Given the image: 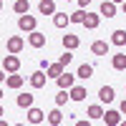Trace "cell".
Returning <instances> with one entry per match:
<instances>
[{"label": "cell", "mask_w": 126, "mask_h": 126, "mask_svg": "<svg viewBox=\"0 0 126 126\" xmlns=\"http://www.w3.org/2000/svg\"><path fill=\"white\" fill-rule=\"evenodd\" d=\"M98 13L106 15V18H113V15H116V3H113V0H103L101 8H98Z\"/></svg>", "instance_id": "obj_12"}, {"label": "cell", "mask_w": 126, "mask_h": 126, "mask_svg": "<svg viewBox=\"0 0 126 126\" xmlns=\"http://www.w3.org/2000/svg\"><path fill=\"white\" fill-rule=\"evenodd\" d=\"M98 23H101V13H88L86 10V18H83V28H88V30H96L98 28Z\"/></svg>", "instance_id": "obj_4"}, {"label": "cell", "mask_w": 126, "mask_h": 126, "mask_svg": "<svg viewBox=\"0 0 126 126\" xmlns=\"http://www.w3.org/2000/svg\"><path fill=\"white\" fill-rule=\"evenodd\" d=\"M35 25H38V20H35L33 15H28V13L18 18V28L23 30V33H30V30H35Z\"/></svg>", "instance_id": "obj_2"}, {"label": "cell", "mask_w": 126, "mask_h": 126, "mask_svg": "<svg viewBox=\"0 0 126 126\" xmlns=\"http://www.w3.org/2000/svg\"><path fill=\"white\" fill-rule=\"evenodd\" d=\"M0 98H3V88H0Z\"/></svg>", "instance_id": "obj_36"}, {"label": "cell", "mask_w": 126, "mask_h": 126, "mask_svg": "<svg viewBox=\"0 0 126 126\" xmlns=\"http://www.w3.org/2000/svg\"><path fill=\"white\" fill-rule=\"evenodd\" d=\"M46 119H48V124H50V126H61V121H63V113H61L58 109H53V111H50Z\"/></svg>", "instance_id": "obj_24"}, {"label": "cell", "mask_w": 126, "mask_h": 126, "mask_svg": "<svg viewBox=\"0 0 126 126\" xmlns=\"http://www.w3.org/2000/svg\"><path fill=\"white\" fill-rule=\"evenodd\" d=\"M66 71V66L58 61V63H48V68H46V76H50V78H58L61 73Z\"/></svg>", "instance_id": "obj_17"}, {"label": "cell", "mask_w": 126, "mask_h": 126, "mask_svg": "<svg viewBox=\"0 0 126 126\" xmlns=\"http://www.w3.org/2000/svg\"><path fill=\"white\" fill-rule=\"evenodd\" d=\"M78 46H81V38H78V35H73V33H66V35H63V48L76 50Z\"/></svg>", "instance_id": "obj_13"}, {"label": "cell", "mask_w": 126, "mask_h": 126, "mask_svg": "<svg viewBox=\"0 0 126 126\" xmlns=\"http://www.w3.org/2000/svg\"><path fill=\"white\" fill-rule=\"evenodd\" d=\"M46 73H43V68H40V71H35V73H30V86H33V88H43L46 86Z\"/></svg>", "instance_id": "obj_11"}, {"label": "cell", "mask_w": 126, "mask_h": 126, "mask_svg": "<svg viewBox=\"0 0 126 126\" xmlns=\"http://www.w3.org/2000/svg\"><path fill=\"white\" fill-rule=\"evenodd\" d=\"M88 119H91V121H101V119H103V109L98 106V103L88 106Z\"/></svg>", "instance_id": "obj_23"}, {"label": "cell", "mask_w": 126, "mask_h": 126, "mask_svg": "<svg viewBox=\"0 0 126 126\" xmlns=\"http://www.w3.org/2000/svg\"><path fill=\"white\" fill-rule=\"evenodd\" d=\"M111 43L113 46H126V30H113V33H111Z\"/></svg>", "instance_id": "obj_22"}, {"label": "cell", "mask_w": 126, "mask_h": 126, "mask_svg": "<svg viewBox=\"0 0 126 126\" xmlns=\"http://www.w3.org/2000/svg\"><path fill=\"white\" fill-rule=\"evenodd\" d=\"M3 68H5L8 73H18V71H20V58H18V53L5 56V58H3Z\"/></svg>", "instance_id": "obj_1"}, {"label": "cell", "mask_w": 126, "mask_h": 126, "mask_svg": "<svg viewBox=\"0 0 126 126\" xmlns=\"http://www.w3.org/2000/svg\"><path fill=\"white\" fill-rule=\"evenodd\" d=\"M43 121H46V113L40 111V109H35V106H30V109H28V124L38 126V124H43Z\"/></svg>", "instance_id": "obj_6"}, {"label": "cell", "mask_w": 126, "mask_h": 126, "mask_svg": "<svg viewBox=\"0 0 126 126\" xmlns=\"http://www.w3.org/2000/svg\"><path fill=\"white\" fill-rule=\"evenodd\" d=\"M111 66H113V71H126V53H113Z\"/></svg>", "instance_id": "obj_15"}, {"label": "cell", "mask_w": 126, "mask_h": 126, "mask_svg": "<svg viewBox=\"0 0 126 126\" xmlns=\"http://www.w3.org/2000/svg\"><path fill=\"white\" fill-rule=\"evenodd\" d=\"M78 5H81V8H86V5H91V0H78Z\"/></svg>", "instance_id": "obj_30"}, {"label": "cell", "mask_w": 126, "mask_h": 126, "mask_svg": "<svg viewBox=\"0 0 126 126\" xmlns=\"http://www.w3.org/2000/svg\"><path fill=\"white\" fill-rule=\"evenodd\" d=\"M58 61H61V63H63V66H68V63H71V61H73V53H71V50H68V48H66V53H63V56H61V58H58Z\"/></svg>", "instance_id": "obj_28"}, {"label": "cell", "mask_w": 126, "mask_h": 126, "mask_svg": "<svg viewBox=\"0 0 126 126\" xmlns=\"http://www.w3.org/2000/svg\"><path fill=\"white\" fill-rule=\"evenodd\" d=\"M0 10H3V0H0Z\"/></svg>", "instance_id": "obj_34"}, {"label": "cell", "mask_w": 126, "mask_h": 126, "mask_svg": "<svg viewBox=\"0 0 126 126\" xmlns=\"http://www.w3.org/2000/svg\"><path fill=\"white\" fill-rule=\"evenodd\" d=\"M68 98H71L68 88H61V91H58V96H56V106H63V103H66Z\"/></svg>", "instance_id": "obj_26"}, {"label": "cell", "mask_w": 126, "mask_h": 126, "mask_svg": "<svg viewBox=\"0 0 126 126\" xmlns=\"http://www.w3.org/2000/svg\"><path fill=\"white\" fill-rule=\"evenodd\" d=\"M98 98H101V103H111L113 98H116L113 86H101V88H98Z\"/></svg>", "instance_id": "obj_10"}, {"label": "cell", "mask_w": 126, "mask_h": 126, "mask_svg": "<svg viewBox=\"0 0 126 126\" xmlns=\"http://www.w3.org/2000/svg\"><path fill=\"white\" fill-rule=\"evenodd\" d=\"M68 23H71V15H66V13H58V10L53 13V25H56V28H66Z\"/></svg>", "instance_id": "obj_20"}, {"label": "cell", "mask_w": 126, "mask_h": 126, "mask_svg": "<svg viewBox=\"0 0 126 126\" xmlns=\"http://www.w3.org/2000/svg\"><path fill=\"white\" fill-rule=\"evenodd\" d=\"M101 121H106V126H119L121 124V111H113V109L103 111V119Z\"/></svg>", "instance_id": "obj_7"}, {"label": "cell", "mask_w": 126, "mask_h": 126, "mask_svg": "<svg viewBox=\"0 0 126 126\" xmlns=\"http://www.w3.org/2000/svg\"><path fill=\"white\" fill-rule=\"evenodd\" d=\"M91 53L93 56H109V40H93L91 43Z\"/></svg>", "instance_id": "obj_9"}, {"label": "cell", "mask_w": 126, "mask_h": 126, "mask_svg": "<svg viewBox=\"0 0 126 126\" xmlns=\"http://www.w3.org/2000/svg\"><path fill=\"white\" fill-rule=\"evenodd\" d=\"M5 78H8V76H5V68H3V71H0V83H3Z\"/></svg>", "instance_id": "obj_31"}, {"label": "cell", "mask_w": 126, "mask_h": 126, "mask_svg": "<svg viewBox=\"0 0 126 126\" xmlns=\"http://www.w3.org/2000/svg\"><path fill=\"white\" fill-rule=\"evenodd\" d=\"M33 101H35V96H33V93H20V96L15 98V103H18V106L20 109H30V106H33Z\"/></svg>", "instance_id": "obj_16"}, {"label": "cell", "mask_w": 126, "mask_h": 126, "mask_svg": "<svg viewBox=\"0 0 126 126\" xmlns=\"http://www.w3.org/2000/svg\"><path fill=\"white\" fill-rule=\"evenodd\" d=\"M5 48H8V53H20V50L25 48V40L20 38V35H10L8 43H5Z\"/></svg>", "instance_id": "obj_3"}, {"label": "cell", "mask_w": 126, "mask_h": 126, "mask_svg": "<svg viewBox=\"0 0 126 126\" xmlns=\"http://www.w3.org/2000/svg\"><path fill=\"white\" fill-rule=\"evenodd\" d=\"M121 8H124V13H126V0H124V5H121Z\"/></svg>", "instance_id": "obj_32"}, {"label": "cell", "mask_w": 126, "mask_h": 126, "mask_svg": "<svg viewBox=\"0 0 126 126\" xmlns=\"http://www.w3.org/2000/svg\"><path fill=\"white\" fill-rule=\"evenodd\" d=\"M13 10H15L18 15H25L28 10H30V3H28V0H15V5H13Z\"/></svg>", "instance_id": "obj_25"}, {"label": "cell", "mask_w": 126, "mask_h": 126, "mask_svg": "<svg viewBox=\"0 0 126 126\" xmlns=\"http://www.w3.org/2000/svg\"><path fill=\"white\" fill-rule=\"evenodd\" d=\"M28 43L33 48H43L46 46V33H40V30H30L28 33Z\"/></svg>", "instance_id": "obj_5"}, {"label": "cell", "mask_w": 126, "mask_h": 126, "mask_svg": "<svg viewBox=\"0 0 126 126\" xmlns=\"http://www.w3.org/2000/svg\"><path fill=\"white\" fill-rule=\"evenodd\" d=\"M56 83H58V88H71L73 83H76V76H73V73H68V71H63L61 76L56 78Z\"/></svg>", "instance_id": "obj_8"}, {"label": "cell", "mask_w": 126, "mask_h": 126, "mask_svg": "<svg viewBox=\"0 0 126 126\" xmlns=\"http://www.w3.org/2000/svg\"><path fill=\"white\" fill-rule=\"evenodd\" d=\"M0 116H3V106H0Z\"/></svg>", "instance_id": "obj_33"}, {"label": "cell", "mask_w": 126, "mask_h": 126, "mask_svg": "<svg viewBox=\"0 0 126 126\" xmlns=\"http://www.w3.org/2000/svg\"><path fill=\"white\" fill-rule=\"evenodd\" d=\"M83 18H86V10H76L71 13V23H83Z\"/></svg>", "instance_id": "obj_27"}, {"label": "cell", "mask_w": 126, "mask_h": 126, "mask_svg": "<svg viewBox=\"0 0 126 126\" xmlns=\"http://www.w3.org/2000/svg\"><path fill=\"white\" fill-rule=\"evenodd\" d=\"M119 111H121V113H124V116H126V98L121 101V106H119Z\"/></svg>", "instance_id": "obj_29"}, {"label": "cell", "mask_w": 126, "mask_h": 126, "mask_svg": "<svg viewBox=\"0 0 126 126\" xmlns=\"http://www.w3.org/2000/svg\"><path fill=\"white\" fill-rule=\"evenodd\" d=\"M5 86H8V88H20V86H23V76H18V73H10V76L5 78Z\"/></svg>", "instance_id": "obj_21"}, {"label": "cell", "mask_w": 126, "mask_h": 126, "mask_svg": "<svg viewBox=\"0 0 126 126\" xmlns=\"http://www.w3.org/2000/svg\"><path fill=\"white\" fill-rule=\"evenodd\" d=\"M38 13L40 15H53L56 13V3L53 0H40L38 3Z\"/></svg>", "instance_id": "obj_14"}, {"label": "cell", "mask_w": 126, "mask_h": 126, "mask_svg": "<svg viewBox=\"0 0 126 126\" xmlns=\"http://www.w3.org/2000/svg\"><path fill=\"white\" fill-rule=\"evenodd\" d=\"M91 76H93V66H91V63H81V66H78V73H76V78L88 81Z\"/></svg>", "instance_id": "obj_19"}, {"label": "cell", "mask_w": 126, "mask_h": 126, "mask_svg": "<svg viewBox=\"0 0 126 126\" xmlns=\"http://www.w3.org/2000/svg\"><path fill=\"white\" fill-rule=\"evenodd\" d=\"M68 93H71V101H86V96H88L83 86H71Z\"/></svg>", "instance_id": "obj_18"}, {"label": "cell", "mask_w": 126, "mask_h": 126, "mask_svg": "<svg viewBox=\"0 0 126 126\" xmlns=\"http://www.w3.org/2000/svg\"><path fill=\"white\" fill-rule=\"evenodd\" d=\"M113 3H124V0H113Z\"/></svg>", "instance_id": "obj_35"}]
</instances>
